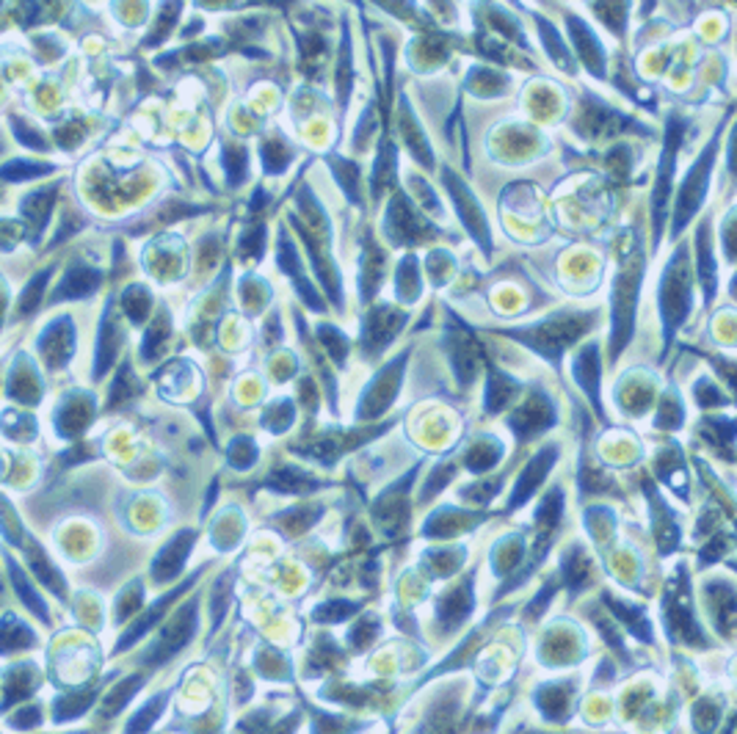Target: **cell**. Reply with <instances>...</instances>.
<instances>
[{"label":"cell","instance_id":"30bf717a","mask_svg":"<svg viewBox=\"0 0 737 734\" xmlns=\"http://www.w3.org/2000/svg\"><path fill=\"white\" fill-rule=\"evenodd\" d=\"M431 224H425L415 205L409 199H406V193H395L390 199V208H387V218H384V233L390 238V243L395 246H412L423 238H428L431 233Z\"/></svg>","mask_w":737,"mask_h":734},{"label":"cell","instance_id":"816d5d0a","mask_svg":"<svg viewBox=\"0 0 737 734\" xmlns=\"http://www.w3.org/2000/svg\"><path fill=\"white\" fill-rule=\"evenodd\" d=\"M685 420V409H682V400L677 398V392H671L666 400H663V409H660V417H657V425L663 428V431H677Z\"/></svg>","mask_w":737,"mask_h":734},{"label":"cell","instance_id":"74e56055","mask_svg":"<svg viewBox=\"0 0 737 734\" xmlns=\"http://www.w3.org/2000/svg\"><path fill=\"white\" fill-rule=\"evenodd\" d=\"M260 152H263V163H265L268 174H282L293 158V149L288 146L285 138H265Z\"/></svg>","mask_w":737,"mask_h":734},{"label":"cell","instance_id":"44dd1931","mask_svg":"<svg viewBox=\"0 0 737 734\" xmlns=\"http://www.w3.org/2000/svg\"><path fill=\"white\" fill-rule=\"evenodd\" d=\"M384 268H387V251L381 249L373 235L368 233L365 235V251H362V260H360V298L362 301H370L384 280Z\"/></svg>","mask_w":737,"mask_h":734},{"label":"cell","instance_id":"ab89813d","mask_svg":"<svg viewBox=\"0 0 737 734\" xmlns=\"http://www.w3.org/2000/svg\"><path fill=\"white\" fill-rule=\"evenodd\" d=\"M9 561V574H12V583H14V588H17V594L22 596V602L28 604V611H34L39 619H47V607H44V602H42V596L31 588V583H28V577H25L22 572H20V566H17V561L14 558H6Z\"/></svg>","mask_w":737,"mask_h":734},{"label":"cell","instance_id":"5b68a950","mask_svg":"<svg viewBox=\"0 0 737 734\" xmlns=\"http://www.w3.org/2000/svg\"><path fill=\"white\" fill-rule=\"evenodd\" d=\"M682 130L685 122L679 116H669V128H666V141L663 149H660V163H657V177H654V188H652V243H660V235L666 230V216H669V205H671V191H674V174H677V158H679V146H682Z\"/></svg>","mask_w":737,"mask_h":734},{"label":"cell","instance_id":"b9f144b4","mask_svg":"<svg viewBox=\"0 0 737 734\" xmlns=\"http://www.w3.org/2000/svg\"><path fill=\"white\" fill-rule=\"evenodd\" d=\"M53 171V166L47 163H36V161H12L6 166H0V177L9 183H22V180H36V177H44Z\"/></svg>","mask_w":737,"mask_h":734},{"label":"cell","instance_id":"c3c4849f","mask_svg":"<svg viewBox=\"0 0 737 734\" xmlns=\"http://www.w3.org/2000/svg\"><path fill=\"white\" fill-rule=\"evenodd\" d=\"M489 22L495 25V31L505 34L508 39H514L525 47V36H522V25L514 22V14L505 12L503 6H489Z\"/></svg>","mask_w":737,"mask_h":734},{"label":"cell","instance_id":"680465c9","mask_svg":"<svg viewBox=\"0 0 737 734\" xmlns=\"http://www.w3.org/2000/svg\"><path fill=\"white\" fill-rule=\"evenodd\" d=\"M453 464H442V467H437L434 472L428 475V480H425V486H423V497L428 500V497H437L442 489H445V484L448 480H453Z\"/></svg>","mask_w":737,"mask_h":734},{"label":"cell","instance_id":"9a60e30c","mask_svg":"<svg viewBox=\"0 0 737 734\" xmlns=\"http://www.w3.org/2000/svg\"><path fill=\"white\" fill-rule=\"evenodd\" d=\"M555 462H558V447L555 445H547L533 455V459L527 462V467L522 470V475L517 477L511 500H508V509H522V505L536 494V489L542 486V480L550 475Z\"/></svg>","mask_w":737,"mask_h":734},{"label":"cell","instance_id":"f907efd6","mask_svg":"<svg viewBox=\"0 0 737 734\" xmlns=\"http://www.w3.org/2000/svg\"><path fill=\"white\" fill-rule=\"evenodd\" d=\"M163 704H166V696L152 698V701L144 706V710H141V713H139L131 723H127V734H144L152 723L158 721V715L163 713Z\"/></svg>","mask_w":737,"mask_h":734},{"label":"cell","instance_id":"9f6ffc18","mask_svg":"<svg viewBox=\"0 0 737 734\" xmlns=\"http://www.w3.org/2000/svg\"><path fill=\"white\" fill-rule=\"evenodd\" d=\"M91 698H94V693L91 691H86L83 696H67V698H59L56 701V718L59 721H64V718H78L86 706L91 704Z\"/></svg>","mask_w":737,"mask_h":734},{"label":"cell","instance_id":"ffe728a7","mask_svg":"<svg viewBox=\"0 0 737 734\" xmlns=\"http://www.w3.org/2000/svg\"><path fill=\"white\" fill-rule=\"evenodd\" d=\"M398 128L403 133V144L409 146V152L415 155V161L425 169L434 166V152H431V144H428V136L423 133V124L420 119L415 116L412 106L406 103V97L400 99V114H398Z\"/></svg>","mask_w":737,"mask_h":734},{"label":"cell","instance_id":"5bb4252c","mask_svg":"<svg viewBox=\"0 0 737 734\" xmlns=\"http://www.w3.org/2000/svg\"><path fill=\"white\" fill-rule=\"evenodd\" d=\"M567 28H569V36L577 47V56L582 61L594 78L605 81L607 78V67H605V47L597 36V31L591 28L589 22H582L577 14H567Z\"/></svg>","mask_w":737,"mask_h":734},{"label":"cell","instance_id":"4dcf8cb0","mask_svg":"<svg viewBox=\"0 0 737 734\" xmlns=\"http://www.w3.org/2000/svg\"><path fill=\"white\" fill-rule=\"evenodd\" d=\"M395 169H398V158H395V146L390 138H381V146H378V155H376V169H373V196L376 201L384 193V188L392 185V177H395Z\"/></svg>","mask_w":737,"mask_h":734},{"label":"cell","instance_id":"ba28073f","mask_svg":"<svg viewBox=\"0 0 737 734\" xmlns=\"http://www.w3.org/2000/svg\"><path fill=\"white\" fill-rule=\"evenodd\" d=\"M196 627H199V607H196V602H188V604H183L180 611H177V613L171 616V621L163 627L158 643L152 646V651L144 657V663H149V666L166 663L169 657H174L177 651H180V649L194 638Z\"/></svg>","mask_w":737,"mask_h":734},{"label":"cell","instance_id":"681fc988","mask_svg":"<svg viewBox=\"0 0 737 734\" xmlns=\"http://www.w3.org/2000/svg\"><path fill=\"white\" fill-rule=\"evenodd\" d=\"M141 685H144V676H131V679H124L122 685H119V688H116V691H114V693H111L108 698H106V706H103V713H106V715H111V713L122 710V706H124L127 701L133 698V693H136V691H139Z\"/></svg>","mask_w":737,"mask_h":734},{"label":"cell","instance_id":"7c38bea8","mask_svg":"<svg viewBox=\"0 0 737 734\" xmlns=\"http://www.w3.org/2000/svg\"><path fill=\"white\" fill-rule=\"evenodd\" d=\"M558 414H555V403L544 390H533V395L522 403V406L514 412L511 417V431L519 439H530L542 431H547L550 425H555Z\"/></svg>","mask_w":737,"mask_h":734},{"label":"cell","instance_id":"11a10c76","mask_svg":"<svg viewBox=\"0 0 737 734\" xmlns=\"http://www.w3.org/2000/svg\"><path fill=\"white\" fill-rule=\"evenodd\" d=\"M166 337H169V318H166V315H158L155 326H152L149 332H147V340H144V345H141L144 357H147V359L155 357V351L166 343Z\"/></svg>","mask_w":737,"mask_h":734},{"label":"cell","instance_id":"db71d44e","mask_svg":"<svg viewBox=\"0 0 737 734\" xmlns=\"http://www.w3.org/2000/svg\"><path fill=\"white\" fill-rule=\"evenodd\" d=\"M258 462V445H254L249 437H238L230 447V464L238 470H246Z\"/></svg>","mask_w":737,"mask_h":734},{"label":"cell","instance_id":"60d3db41","mask_svg":"<svg viewBox=\"0 0 737 734\" xmlns=\"http://www.w3.org/2000/svg\"><path fill=\"white\" fill-rule=\"evenodd\" d=\"M28 558H31V566L36 569V574H39L42 583H44L50 591H56L59 596H64L61 574H59V569H56L53 564H50V558H47V555L42 552V547L31 544V549H28Z\"/></svg>","mask_w":737,"mask_h":734},{"label":"cell","instance_id":"d590c367","mask_svg":"<svg viewBox=\"0 0 737 734\" xmlns=\"http://www.w3.org/2000/svg\"><path fill=\"white\" fill-rule=\"evenodd\" d=\"M351 86H353L351 34H348V28H343V44H340V59H337V103H340V114H345L348 97H351Z\"/></svg>","mask_w":737,"mask_h":734},{"label":"cell","instance_id":"7402d4cb","mask_svg":"<svg viewBox=\"0 0 737 734\" xmlns=\"http://www.w3.org/2000/svg\"><path fill=\"white\" fill-rule=\"evenodd\" d=\"M409 477L398 480L395 486H390L384 494H381L373 505V514L378 517V522L384 525V530L390 536H395L398 530L403 527V517H406V489H409Z\"/></svg>","mask_w":737,"mask_h":734},{"label":"cell","instance_id":"be15d7a7","mask_svg":"<svg viewBox=\"0 0 737 734\" xmlns=\"http://www.w3.org/2000/svg\"><path fill=\"white\" fill-rule=\"evenodd\" d=\"M14 133H17L20 138H25V144H28V146H34V149H44V138H42L39 133H34V130H31L25 122L14 119Z\"/></svg>","mask_w":737,"mask_h":734},{"label":"cell","instance_id":"f6af8a7d","mask_svg":"<svg viewBox=\"0 0 737 734\" xmlns=\"http://www.w3.org/2000/svg\"><path fill=\"white\" fill-rule=\"evenodd\" d=\"M50 280V271H39L34 280L25 285V290L20 293V301H17V312L20 315H31L39 304H42V296H44V285Z\"/></svg>","mask_w":737,"mask_h":734},{"label":"cell","instance_id":"484cf974","mask_svg":"<svg viewBox=\"0 0 737 734\" xmlns=\"http://www.w3.org/2000/svg\"><path fill=\"white\" fill-rule=\"evenodd\" d=\"M519 392V382L514 375H508L497 367L489 370V387H487V412H503L508 403L514 400V395Z\"/></svg>","mask_w":737,"mask_h":734},{"label":"cell","instance_id":"83f0119b","mask_svg":"<svg viewBox=\"0 0 737 734\" xmlns=\"http://www.w3.org/2000/svg\"><path fill=\"white\" fill-rule=\"evenodd\" d=\"M122 337V332H119V326H116V320H114V315L108 312L106 318H103V326H99V343H97V367H94V375H103L108 367H111V362H114V357H116V351H119V340Z\"/></svg>","mask_w":737,"mask_h":734},{"label":"cell","instance_id":"e575fe53","mask_svg":"<svg viewBox=\"0 0 737 734\" xmlns=\"http://www.w3.org/2000/svg\"><path fill=\"white\" fill-rule=\"evenodd\" d=\"M561 574H564V583L572 591H580L582 586H586V580H589V558H586V552H582L580 544L567 549L564 561H561Z\"/></svg>","mask_w":737,"mask_h":734},{"label":"cell","instance_id":"277c9868","mask_svg":"<svg viewBox=\"0 0 737 734\" xmlns=\"http://www.w3.org/2000/svg\"><path fill=\"white\" fill-rule=\"evenodd\" d=\"M724 128H726V122L718 124L716 136L701 146L699 158L691 163L688 174H685V180L679 185V193H677V201H674L671 241H677L685 233V226H688L699 216V210L704 205V199L709 193V180H713V169L718 163V149H721V133H724Z\"/></svg>","mask_w":737,"mask_h":734},{"label":"cell","instance_id":"f1b7e54d","mask_svg":"<svg viewBox=\"0 0 737 734\" xmlns=\"http://www.w3.org/2000/svg\"><path fill=\"white\" fill-rule=\"evenodd\" d=\"M265 486L279 494H310L313 489H318V480L301 470H276L265 480Z\"/></svg>","mask_w":737,"mask_h":734},{"label":"cell","instance_id":"7bdbcfd3","mask_svg":"<svg viewBox=\"0 0 737 734\" xmlns=\"http://www.w3.org/2000/svg\"><path fill=\"white\" fill-rule=\"evenodd\" d=\"M569 688L567 685H552L539 693V706L544 710L547 718H564L569 710Z\"/></svg>","mask_w":737,"mask_h":734},{"label":"cell","instance_id":"9c48e42d","mask_svg":"<svg viewBox=\"0 0 737 734\" xmlns=\"http://www.w3.org/2000/svg\"><path fill=\"white\" fill-rule=\"evenodd\" d=\"M666 619H669V632H674L677 638L693 643H704V635L696 624L693 616V604H691V591H688V580H685V569H679V577L669 586V596H666Z\"/></svg>","mask_w":737,"mask_h":734},{"label":"cell","instance_id":"7a4b0ae2","mask_svg":"<svg viewBox=\"0 0 737 734\" xmlns=\"http://www.w3.org/2000/svg\"><path fill=\"white\" fill-rule=\"evenodd\" d=\"M657 307H660V323H663V357H666L674 343V335L691 318V310H693V263L685 243L677 246V251L663 268V276H660Z\"/></svg>","mask_w":737,"mask_h":734},{"label":"cell","instance_id":"603a6c76","mask_svg":"<svg viewBox=\"0 0 737 734\" xmlns=\"http://www.w3.org/2000/svg\"><path fill=\"white\" fill-rule=\"evenodd\" d=\"M194 580H196V574H194L191 580H186V583H183L180 588H174V591H169L166 596H161V599H158L155 604H152L149 611H147V613H144V616H141V619H139V621H136L133 627H131V629L124 632V635H122V641H119V646H116V649H119V651H124V649L131 646V643H136V641H139V638L144 635V632H149L152 627H155V624H158V619H161V616L166 613V607H169V604H171V602H174L177 596H180L183 591H188V588H191V583H194Z\"/></svg>","mask_w":737,"mask_h":734},{"label":"cell","instance_id":"f35d334b","mask_svg":"<svg viewBox=\"0 0 737 734\" xmlns=\"http://www.w3.org/2000/svg\"><path fill=\"white\" fill-rule=\"evenodd\" d=\"M224 169H226V183H230L233 188H238L243 180H246V174H249V152L246 146L241 144H226L224 146Z\"/></svg>","mask_w":737,"mask_h":734},{"label":"cell","instance_id":"e0dca14e","mask_svg":"<svg viewBox=\"0 0 737 734\" xmlns=\"http://www.w3.org/2000/svg\"><path fill=\"white\" fill-rule=\"evenodd\" d=\"M696 273L701 280V290H704V301L713 304L718 296V260H716V249H713V230H709V218H704L696 230Z\"/></svg>","mask_w":737,"mask_h":734},{"label":"cell","instance_id":"7dc6e473","mask_svg":"<svg viewBox=\"0 0 737 734\" xmlns=\"http://www.w3.org/2000/svg\"><path fill=\"white\" fill-rule=\"evenodd\" d=\"M25 643H34V635L31 629L9 619V624L0 627V651H14V649H22Z\"/></svg>","mask_w":737,"mask_h":734},{"label":"cell","instance_id":"8d00e7d4","mask_svg":"<svg viewBox=\"0 0 737 734\" xmlns=\"http://www.w3.org/2000/svg\"><path fill=\"white\" fill-rule=\"evenodd\" d=\"M293 420H296V406L285 398L268 403L265 412H263V425L268 428L271 434H285L288 428L293 425Z\"/></svg>","mask_w":737,"mask_h":734},{"label":"cell","instance_id":"52a82bcc","mask_svg":"<svg viewBox=\"0 0 737 734\" xmlns=\"http://www.w3.org/2000/svg\"><path fill=\"white\" fill-rule=\"evenodd\" d=\"M406 362H409V351L398 353L395 359H390L384 367H381V370L370 378V384L365 387V392H362V398H360V409H357V417H360V420L381 417V414H384V412L392 406V400H395L398 392H400V382H403Z\"/></svg>","mask_w":737,"mask_h":734},{"label":"cell","instance_id":"d6986e66","mask_svg":"<svg viewBox=\"0 0 737 734\" xmlns=\"http://www.w3.org/2000/svg\"><path fill=\"white\" fill-rule=\"evenodd\" d=\"M448 353H450L453 373L459 378V384L470 387L475 378V370H478V345L472 343V337L467 332L453 328L448 335Z\"/></svg>","mask_w":737,"mask_h":734},{"label":"cell","instance_id":"cb8c5ba5","mask_svg":"<svg viewBox=\"0 0 737 734\" xmlns=\"http://www.w3.org/2000/svg\"><path fill=\"white\" fill-rule=\"evenodd\" d=\"M536 31H539V39L544 42V50H547V56L555 61V67L558 69H564L567 75H572L575 78V72H577V64H575V59H572V53L567 50V44H564V39H561V34L555 31V25L547 20V17H539L536 14Z\"/></svg>","mask_w":737,"mask_h":734},{"label":"cell","instance_id":"2e32d148","mask_svg":"<svg viewBox=\"0 0 737 734\" xmlns=\"http://www.w3.org/2000/svg\"><path fill=\"white\" fill-rule=\"evenodd\" d=\"M572 375L577 387L589 395L591 406L602 414V400H599V382H602V359H599V340H589L582 345L575 359H572Z\"/></svg>","mask_w":737,"mask_h":734},{"label":"cell","instance_id":"f5cc1de1","mask_svg":"<svg viewBox=\"0 0 737 734\" xmlns=\"http://www.w3.org/2000/svg\"><path fill=\"white\" fill-rule=\"evenodd\" d=\"M360 604L357 602H329V604H321L315 607V621H323V624H332V621H343L348 619L351 613H357Z\"/></svg>","mask_w":737,"mask_h":734},{"label":"cell","instance_id":"d4e9b609","mask_svg":"<svg viewBox=\"0 0 737 734\" xmlns=\"http://www.w3.org/2000/svg\"><path fill=\"white\" fill-rule=\"evenodd\" d=\"M472 611V580H464L459 588H453L442 604H440V621L445 627H456L462 624Z\"/></svg>","mask_w":737,"mask_h":734},{"label":"cell","instance_id":"6da1fadb","mask_svg":"<svg viewBox=\"0 0 737 734\" xmlns=\"http://www.w3.org/2000/svg\"><path fill=\"white\" fill-rule=\"evenodd\" d=\"M646 273V251H644V235L635 230L630 241L622 249L619 273L614 280V296H611V362L622 357V351L630 345L635 332V312L641 301V285Z\"/></svg>","mask_w":737,"mask_h":734},{"label":"cell","instance_id":"94428289","mask_svg":"<svg viewBox=\"0 0 737 734\" xmlns=\"http://www.w3.org/2000/svg\"><path fill=\"white\" fill-rule=\"evenodd\" d=\"M497 459H500V453H495L492 447H475L470 455H467V467L472 470V472H487V470H492L495 464H497Z\"/></svg>","mask_w":737,"mask_h":734},{"label":"cell","instance_id":"ac0fdd59","mask_svg":"<svg viewBox=\"0 0 737 734\" xmlns=\"http://www.w3.org/2000/svg\"><path fill=\"white\" fill-rule=\"evenodd\" d=\"M194 530H183V533H177L161 552H158V558H155V564H152V577L158 580V583H169L171 577H177L180 574V569H183V564H186V558H188V552H191V547H194Z\"/></svg>","mask_w":737,"mask_h":734},{"label":"cell","instance_id":"91938a15","mask_svg":"<svg viewBox=\"0 0 737 734\" xmlns=\"http://www.w3.org/2000/svg\"><path fill=\"white\" fill-rule=\"evenodd\" d=\"M230 588H233L230 580L221 577L218 583H216V588H213V594H210V599H213V624H216V627L221 624L226 604H230Z\"/></svg>","mask_w":737,"mask_h":734},{"label":"cell","instance_id":"4fadbf2b","mask_svg":"<svg viewBox=\"0 0 737 734\" xmlns=\"http://www.w3.org/2000/svg\"><path fill=\"white\" fill-rule=\"evenodd\" d=\"M276 265H279V271H282V273L288 276V280L293 282L296 296H298L304 304H307V307H310L313 312H323V301H321L315 285L307 280V276H304V265H301V260H298V255H296V246H293V241L288 238L285 230L279 233V238H276Z\"/></svg>","mask_w":737,"mask_h":734},{"label":"cell","instance_id":"03108f58","mask_svg":"<svg viewBox=\"0 0 737 734\" xmlns=\"http://www.w3.org/2000/svg\"><path fill=\"white\" fill-rule=\"evenodd\" d=\"M263 713H258V718L254 721H246L243 723V734H258V731H263L265 729V718H260Z\"/></svg>","mask_w":737,"mask_h":734},{"label":"cell","instance_id":"bcb514c9","mask_svg":"<svg viewBox=\"0 0 737 734\" xmlns=\"http://www.w3.org/2000/svg\"><path fill=\"white\" fill-rule=\"evenodd\" d=\"M318 337H321V343L329 348V353H332L335 365H345V357H348V340H345V335L340 332V328L329 326V323H318Z\"/></svg>","mask_w":737,"mask_h":734},{"label":"cell","instance_id":"1f68e13d","mask_svg":"<svg viewBox=\"0 0 737 734\" xmlns=\"http://www.w3.org/2000/svg\"><path fill=\"white\" fill-rule=\"evenodd\" d=\"M561 517H564V492L552 489L536 509V527L542 530L544 541H550V536L555 533V527L561 525Z\"/></svg>","mask_w":737,"mask_h":734},{"label":"cell","instance_id":"e7e4bbea","mask_svg":"<svg viewBox=\"0 0 737 734\" xmlns=\"http://www.w3.org/2000/svg\"><path fill=\"white\" fill-rule=\"evenodd\" d=\"M732 233H734V218H732V213H729V218H726V224H724V249H726V257H729V263L734 260V246H732Z\"/></svg>","mask_w":737,"mask_h":734},{"label":"cell","instance_id":"ee69618b","mask_svg":"<svg viewBox=\"0 0 737 734\" xmlns=\"http://www.w3.org/2000/svg\"><path fill=\"white\" fill-rule=\"evenodd\" d=\"M53 196H56V188H47V193L36 191L22 201V213L34 221L36 230H42V226L47 224V213H50V205H53Z\"/></svg>","mask_w":737,"mask_h":734},{"label":"cell","instance_id":"d6a6232c","mask_svg":"<svg viewBox=\"0 0 737 734\" xmlns=\"http://www.w3.org/2000/svg\"><path fill=\"white\" fill-rule=\"evenodd\" d=\"M99 288V273L94 268L78 265L72 268L61 282V298H86Z\"/></svg>","mask_w":737,"mask_h":734},{"label":"cell","instance_id":"6125c7cd","mask_svg":"<svg viewBox=\"0 0 737 734\" xmlns=\"http://www.w3.org/2000/svg\"><path fill=\"white\" fill-rule=\"evenodd\" d=\"M348 729V723L343 718L335 715H315V734H343Z\"/></svg>","mask_w":737,"mask_h":734},{"label":"cell","instance_id":"3957f363","mask_svg":"<svg viewBox=\"0 0 737 734\" xmlns=\"http://www.w3.org/2000/svg\"><path fill=\"white\" fill-rule=\"evenodd\" d=\"M589 326H591V320H586V315H564V318L550 315L536 323L517 326V328H497V332L505 337H514L517 343L527 345L533 353L544 357L552 367H558L561 365L564 351L586 332Z\"/></svg>","mask_w":737,"mask_h":734},{"label":"cell","instance_id":"4316f807","mask_svg":"<svg viewBox=\"0 0 737 734\" xmlns=\"http://www.w3.org/2000/svg\"><path fill=\"white\" fill-rule=\"evenodd\" d=\"M605 602L627 624V629L632 632V635H638L641 641H652V627H649V621H646V616H644V611H641L638 604L616 599L614 594H605Z\"/></svg>","mask_w":737,"mask_h":734},{"label":"cell","instance_id":"8992f818","mask_svg":"<svg viewBox=\"0 0 737 734\" xmlns=\"http://www.w3.org/2000/svg\"><path fill=\"white\" fill-rule=\"evenodd\" d=\"M442 183H445V191H448L450 201L456 205V216H459L462 224H464V230L480 246V251L489 257L492 255V230H489L487 210L480 208V201L475 199L470 185L453 169H442Z\"/></svg>","mask_w":737,"mask_h":734},{"label":"cell","instance_id":"8fae6325","mask_svg":"<svg viewBox=\"0 0 737 734\" xmlns=\"http://www.w3.org/2000/svg\"><path fill=\"white\" fill-rule=\"evenodd\" d=\"M406 326V315L392 310V307H373L362 318V332H360V345L365 357H378L384 351L398 332Z\"/></svg>","mask_w":737,"mask_h":734},{"label":"cell","instance_id":"f546056e","mask_svg":"<svg viewBox=\"0 0 737 734\" xmlns=\"http://www.w3.org/2000/svg\"><path fill=\"white\" fill-rule=\"evenodd\" d=\"M395 293H398V301L403 304H415L420 301V293H423V280H420V271H417V257L415 255H406L398 265V280H395Z\"/></svg>","mask_w":737,"mask_h":734},{"label":"cell","instance_id":"836d02e7","mask_svg":"<svg viewBox=\"0 0 737 734\" xmlns=\"http://www.w3.org/2000/svg\"><path fill=\"white\" fill-rule=\"evenodd\" d=\"M329 166H332L337 183L343 188V193L353 201V205H360L362 201V188H360V163H353L348 158H337L332 155L329 158Z\"/></svg>","mask_w":737,"mask_h":734},{"label":"cell","instance_id":"6f0895ef","mask_svg":"<svg viewBox=\"0 0 737 734\" xmlns=\"http://www.w3.org/2000/svg\"><path fill=\"white\" fill-rule=\"evenodd\" d=\"M591 9L602 17V22L611 25V31H614L616 36L624 34V20H627V6H624V4H607V6L597 4V6H591Z\"/></svg>","mask_w":737,"mask_h":734}]
</instances>
